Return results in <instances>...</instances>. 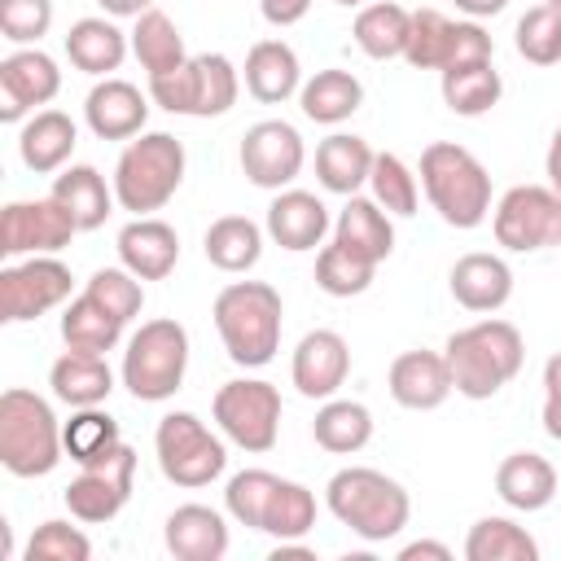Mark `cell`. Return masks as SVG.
I'll return each instance as SVG.
<instances>
[{
  "label": "cell",
  "mask_w": 561,
  "mask_h": 561,
  "mask_svg": "<svg viewBox=\"0 0 561 561\" xmlns=\"http://www.w3.org/2000/svg\"><path fill=\"white\" fill-rule=\"evenodd\" d=\"M215 329L232 364L241 368H263L280 351V324H285V302L267 280H232L219 289L215 307Z\"/></svg>",
  "instance_id": "obj_1"
},
{
  "label": "cell",
  "mask_w": 561,
  "mask_h": 561,
  "mask_svg": "<svg viewBox=\"0 0 561 561\" xmlns=\"http://www.w3.org/2000/svg\"><path fill=\"white\" fill-rule=\"evenodd\" d=\"M443 355H447L456 394L491 399L522 373L526 342H522L517 324H508V320H478L469 329H456L447 337Z\"/></svg>",
  "instance_id": "obj_2"
},
{
  "label": "cell",
  "mask_w": 561,
  "mask_h": 561,
  "mask_svg": "<svg viewBox=\"0 0 561 561\" xmlns=\"http://www.w3.org/2000/svg\"><path fill=\"white\" fill-rule=\"evenodd\" d=\"M324 504L329 513L351 530L359 535L364 543H386L394 539L408 517H412V500L408 491L386 478L381 469H368V465H346L329 478L324 486Z\"/></svg>",
  "instance_id": "obj_3"
},
{
  "label": "cell",
  "mask_w": 561,
  "mask_h": 561,
  "mask_svg": "<svg viewBox=\"0 0 561 561\" xmlns=\"http://www.w3.org/2000/svg\"><path fill=\"white\" fill-rule=\"evenodd\" d=\"M421 188L447 228H478L491 215V175L456 140H434L421 153Z\"/></svg>",
  "instance_id": "obj_4"
},
{
  "label": "cell",
  "mask_w": 561,
  "mask_h": 561,
  "mask_svg": "<svg viewBox=\"0 0 561 561\" xmlns=\"http://www.w3.org/2000/svg\"><path fill=\"white\" fill-rule=\"evenodd\" d=\"M66 443L53 403L35 390L9 386L0 394V465L13 478H44L57 469Z\"/></svg>",
  "instance_id": "obj_5"
},
{
  "label": "cell",
  "mask_w": 561,
  "mask_h": 561,
  "mask_svg": "<svg viewBox=\"0 0 561 561\" xmlns=\"http://www.w3.org/2000/svg\"><path fill=\"white\" fill-rule=\"evenodd\" d=\"M184 145L171 131H140L114 162V197L131 215L162 210L184 184Z\"/></svg>",
  "instance_id": "obj_6"
},
{
  "label": "cell",
  "mask_w": 561,
  "mask_h": 561,
  "mask_svg": "<svg viewBox=\"0 0 561 561\" xmlns=\"http://www.w3.org/2000/svg\"><path fill=\"white\" fill-rule=\"evenodd\" d=\"M188 373V329L180 320H145L123 351V386L140 403H162L184 386Z\"/></svg>",
  "instance_id": "obj_7"
},
{
  "label": "cell",
  "mask_w": 561,
  "mask_h": 561,
  "mask_svg": "<svg viewBox=\"0 0 561 561\" xmlns=\"http://www.w3.org/2000/svg\"><path fill=\"white\" fill-rule=\"evenodd\" d=\"M237 92H241V75L224 53H197L180 70L149 79V96L167 114H188V118L228 114L237 105Z\"/></svg>",
  "instance_id": "obj_8"
},
{
  "label": "cell",
  "mask_w": 561,
  "mask_h": 561,
  "mask_svg": "<svg viewBox=\"0 0 561 561\" xmlns=\"http://www.w3.org/2000/svg\"><path fill=\"white\" fill-rule=\"evenodd\" d=\"M153 451H158V469L167 482L175 486H210L224 465H228V447L219 434H210L193 412H167L153 430Z\"/></svg>",
  "instance_id": "obj_9"
},
{
  "label": "cell",
  "mask_w": 561,
  "mask_h": 561,
  "mask_svg": "<svg viewBox=\"0 0 561 561\" xmlns=\"http://www.w3.org/2000/svg\"><path fill=\"white\" fill-rule=\"evenodd\" d=\"M215 425L241 451H272L280 438V390L259 377H237L215 390Z\"/></svg>",
  "instance_id": "obj_10"
},
{
  "label": "cell",
  "mask_w": 561,
  "mask_h": 561,
  "mask_svg": "<svg viewBox=\"0 0 561 561\" xmlns=\"http://www.w3.org/2000/svg\"><path fill=\"white\" fill-rule=\"evenodd\" d=\"M491 232L513 254L561 245V193L552 184H517L491 210Z\"/></svg>",
  "instance_id": "obj_11"
},
{
  "label": "cell",
  "mask_w": 561,
  "mask_h": 561,
  "mask_svg": "<svg viewBox=\"0 0 561 561\" xmlns=\"http://www.w3.org/2000/svg\"><path fill=\"white\" fill-rule=\"evenodd\" d=\"M131 482H136V451L127 443H118L110 456L79 465V478H70L61 500H66L75 522L101 526V522H114L123 513V504L131 500Z\"/></svg>",
  "instance_id": "obj_12"
},
{
  "label": "cell",
  "mask_w": 561,
  "mask_h": 561,
  "mask_svg": "<svg viewBox=\"0 0 561 561\" xmlns=\"http://www.w3.org/2000/svg\"><path fill=\"white\" fill-rule=\"evenodd\" d=\"M70 285L75 276L57 254H26V263H9L0 272V320L4 324L39 320L44 311L70 298Z\"/></svg>",
  "instance_id": "obj_13"
},
{
  "label": "cell",
  "mask_w": 561,
  "mask_h": 561,
  "mask_svg": "<svg viewBox=\"0 0 561 561\" xmlns=\"http://www.w3.org/2000/svg\"><path fill=\"white\" fill-rule=\"evenodd\" d=\"M79 224L75 215L48 193L35 202H9L0 215V254L22 259V254H57L75 241Z\"/></svg>",
  "instance_id": "obj_14"
},
{
  "label": "cell",
  "mask_w": 561,
  "mask_h": 561,
  "mask_svg": "<svg viewBox=\"0 0 561 561\" xmlns=\"http://www.w3.org/2000/svg\"><path fill=\"white\" fill-rule=\"evenodd\" d=\"M307 162V145L294 123L263 118L241 136V171L254 188H289Z\"/></svg>",
  "instance_id": "obj_15"
},
{
  "label": "cell",
  "mask_w": 561,
  "mask_h": 561,
  "mask_svg": "<svg viewBox=\"0 0 561 561\" xmlns=\"http://www.w3.org/2000/svg\"><path fill=\"white\" fill-rule=\"evenodd\" d=\"M61 92V70L44 48H13L0 61V118L18 123Z\"/></svg>",
  "instance_id": "obj_16"
},
{
  "label": "cell",
  "mask_w": 561,
  "mask_h": 561,
  "mask_svg": "<svg viewBox=\"0 0 561 561\" xmlns=\"http://www.w3.org/2000/svg\"><path fill=\"white\" fill-rule=\"evenodd\" d=\"M346 373H351V346L342 333L333 329L302 333V342L294 346V364H289V377L302 399H333Z\"/></svg>",
  "instance_id": "obj_17"
},
{
  "label": "cell",
  "mask_w": 561,
  "mask_h": 561,
  "mask_svg": "<svg viewBox=\"0 0 561 561\" xmlns=\"http://www.w3.org/2000/svg\"><path fill=\"white\" fill-rule=\"evenodd\" d=\"M386 386H390V399L408 412H434L456 390L443 351H403V355H394Z\"/></svg>",
  "instance_id": "obj_18"
},
{
  "label": "cell",
  "mask_w": 561,
  "mask_h": 561,
  "mask_svg": "<svg viewBox=\"0 0 561 561\" xmlns=\"http://www.w3.org/2000/svg\"><path fill=\"white\" fill-rule=\"evenodd\" d=\"M83 118H88L92 136H101V140H131L145 131L149 101L127 79H101L83 101Z\"/></svg>",
  "instance_id": "obj_19"
},
{
  "label": "cell",
  "mask_w": 561,
  "mask_h": 561,
  "mask_svg": "<svg viewBox=\"0 0 561 561\" xmlns=\"http://www.w3.org/2000/svg\"><path fill=\"white\" fill-rule=\"evenodd\" d=\"M329 228H333L329 224V206L307 188H280L272 197V206H267V237L280 250H294V254L316 250Z\"/></svg>",
  "instance_id": "obj_20"
},
{
  "label": "cell",
  "mask_w": 561,
  "mask_h": 561,
  "mask_svg": "<svg viewBox=\"0 0 561 561\" xmlns=\"http://www.w3.org/2000/svg\"><path fill=\"white\" fill-rule=\"evenodd\" d=\"M118 263L127 272H136L140 280H162L175 272L180 263V232L167 219L153 215H136L123 232H118Z\"/></svg>",
  "instance_id": "obj_21"
},
{
  "label": "cell",
  "mask_w": 561,
  "mask_h": 561,
  "mask_svg": "<svg viewBox=\"0 0 561 561\" xmlns=\"http://www.w3.org/2000/svg\"><path fill=\"white\" fill-rule=\"evenodd\" d=\"M447 285L465 311H500L513 298V267L500 254L473 250V254H460L451 263Z\"/></svg>",
  "instance_id": "obj_22"
},
{
  "label": "cell",
  "mask_w": 561,
  "mask_h": 561,
  "mask_svg": "<svg viewBox=\"0 0 561 561\" xmlns=\"http://www.w3.org/2000/svg\"><path fill=\"white\" fill-rule=\"evenodd\" d=\"M162 543L175 561H219L228 552V522L210 504H180L162 526Z\"/></svg>",
  "instance_id": "obj_23"
},
{
  "label": "cell",
  "mask_w": 561,
  "mask_h": 561,
  "mask_svg": "<svg viewBox=\"0 0 561 561\" xmlns=\"http://www.w3.org/2000/svg\"><path fill=\"white\" fill-rule=\"evenodd\" d=\"M75 145H79V127H75V118L61 114V110H35V114L22 123V131H18V153H22V162H26L35 175L61 171V167L70 162Z\"/></svg>",
  "instance_id": "obj_24"
},
{
  "label": "cell",
  "mask_w": 561,
  "mask_h": 561,
  "mask_svg": "<svg viewBox=\"0 0 561 561\" xmlns=\"http://www.w3.org/2000/svg\"><path fill=\"white\" fill-rule=\"evenodd\" d=\"M495 495L517 513H539L557 495V469L539 451H513L495 469Z\"/></svg>",
  "instance_id": "obj_25"
},
{
  "label": "cell",
  "mask_w": 561,
  "mask_h": 561,
  "mask_svg": "<svg viewBox=\"0 0 561 561\" xmlns=\"http://www.w3.org/2000/svg\"><path fill=\"white\" fill-rule=\"evenodd\" d=\"M302 88L298 53L285 39H259L245 53V92L263 105H280Z\"/></svg>",
  "instance_id": "obj_26"
},
{
  "label": "cell",
  "mask_w": 561,
  "mask_h": 561,
  "mask_svg": "<svg viewBox=\"0 0 561 561\" xmlns=\"http://www.w3.org/2000/svg\"><path fill=\"white\" fill-rule=\"evenodd\" d=\"M373 145L355 131H333L316 145V180L329 188V193H342V197H355L368 175H373Z\"/></svg>",
  "instance_id": "obj_27"
},
{
  "label": "cell",
  "mask_w": 561,
  "mask_h": 561,
  "mask_svg": "<svg viewBox=\"0 0 561 561\" xmlns=\"http://www.w3.org/2000/svg\"><path fill=\"white\" fill-rule=\"evenodd\" d=\"M131 48V35H123L110 18H79L70 31H66V57L75 70L83 75H96V79H110V70L123 66Z\"/></svg>",
  "instance_id": "obj_28"
},
{
  "label": "cell",
  "mask_w": 561,
  "mask_h": 561,
  "mask_svg": "<svg viewBox=\"0 0 561 561\" xmlns=\"http://www.w3.org/2000/svg\"><path fill=\"white\" fill-rule=\"evenodd\" d=\"M333 241H342L346 250L364 254L368 263H381L390 259L394 250V224H390V210H381L373 197H346V206L337 210L333 219Z\"/></svg>",
  "instance_id": "obj_29"
},
{
  "label": "cell",
  "mask_w": 561,
  "mask_h": 561,
  "mask_svg": "<svg viewBox=\"0 0 561 561\" xmlns=\"http://www.w3.org/2000/svg\"><path fill=\"white\" fill-rule=\"evenodd\" d=\"M438 88H443V105L460 118H478V114L495 110L504 96V79L495 70V61L447 66V70H438Z\"/></svg>",
  "instance_id": "obj_30"
},
{
  "label": "cell",
  "mask_w": 561,
  "mask_h": 561,
  "mask_svg": "<svg viewBox=\"0 0 561 561\" xmlns=\"http://www.w3.org/2000/svg\"><path fill=\"white\" fill-rule=\"evenodd\" d=\"M48 386L61 403L70 408H96L110 399L114 390V373L105 364V355H88V351H66L53 368H48Z\"/></svg>",
  "instance_id": "obj_31"
},
{
  "label": "cell",
  "mask_w": 561,
  "mask_h": 561,
  "mask_svg": "<svg viewBox=\"0 0 561 561\" xmlns=\"http://www.w3.org/2000/svg\"><path fill=\"white\" fill-rule=\"evenodd\" d=\"M298 105L311 123H324V127H337L346 123L359 105H364V83L351 75V70H316L302 88H298Z\"/></svg>",
  "instance_id": "obj_32"
},
{
  "label": "cell",
  "mask_w": 561,
  "mask_h": 561,
  "mask_svg": "<svg viewBox=\"0 0 561 561\" xmlns=\"http://www.w3.org/2000/svg\"><path fill=\"white\" fill-rule=\"evenodd\" d=\"M53 197L75 215L79 232L101 228V224L110 219L114 202H118V197H114V184H105V175H101L96 167H88V162L66 167V171L53 180Z\"/></svg>",
  "instance_id": "obj_33"
},
{
  "label": "cell",
  "mask_w": 561,
  "mask_h": 561,
  "mask_svg": "<svg viewBox=\"0 0 561 561\" xmlns=\"http://www.w3.org/2000/svg\"><path fill=\"white\" fill-rule=\"evenodd\" d=\"M123 329H127V324H123L101 298H92L88 289H83L79 298H70L66 311H61V342H66V351L105 355V351L118 346Z\"/></svg>",
  "instance_id": "obj_34"
},
{
  "label": "cell",
  "mask_w": 561,
  "mask_h": 561,
  "mask_svg": "<svg viewBox=\"0 0 561 561\" xmlns=\"http://www.w3.org/2000/svg\"><path fill=\"white\" fill-rule=\"evenodd\" d=\"M206 263L219 272H250L263 259V228L245 215H219L202 237Z\"/></svg>",
  "instance_id": "obj_35"
},
{
  "label": "cell",
  "mask_w": 561,
  "mask_h": 561,
  "mask_svg": "<svg viewBox=\"0 0 561 561\" xmlns=\"http://www.w3.org/2000/svg\"><path fill=\"white\" fill-rule=\"evenodd\" d=\"M408 31H412V9H403V4H394V0H368V4L355 13V44H359V53L373 57V61L403 57Z\"/></svg>",
  "instance_id": "obj_36"
},
{
  "label": "cell",
  "mask_w": 561,
  "mask_h": 561,
  "mask_svg": "<svg viewBox=\"0 0 561 561\" xmlns=\"http://www.w3.org/2000/svg\"><path fill=\"white\" fill-rule=\"evenodd\" d=\"M131 53L136 61L145 66V75H167V70H180L188 61V48H184V35L180 26L162 13V9H145L131 26Z\"/></svg>",
  "instance_id": "obj_37"
},
{
  "label": "cell",
  "mask_w": 561,
  "mask_h": 561,
  "mask_svg": "<svg viewBox=\"0 0 561 561\" xmlns=\"http://www.w3.org/2000/svg\"><path fill=\"white\" fill-rule=\"evenodd\" d=\"M465 561H539V543L513 517H478L465 535Z\"/></svg>",
  "instance_id": "obj_38"
},
{
  "label": "cell",
  "mask_w": 561,
  "mask_h": 561,
  "mask_svg": "<svg viewBox=\"0 0 561 561\" xmlns=\"http://www.w3.org/2000/svg\"><path fill=\"white\" fill-rule=\"evenodd\" d=\"M311 438L333 456H355L373 438V412L355 399H324L311 421Z\"/></svg>",
  "instance_id": "obj_39"
},
{
  "label": "cell",
  "mask_w": 561,
  "mask_h": 561,
  "mask_svg": "<svg viewBox=\"0 0 561 561\" xmlns=\"http://www.w3.org/2000/svg\"><path fill=\"white\" fill-rule=\"evenodd\" d=\"M61 443L75 465H92L110 456L123 443V434H118V421L96 403V408H75V416L61 425Z\"/></svg>",
  "instance_id": "obj_40"
},
{
  "label": "cell",
  "mask_w": 561,
  "mask_h": 561,
  "mask_svg": "<svg viewBox=\"0 0 561 561\" xmlns=\"http://www.w3.org/2000/svg\"><path fill=\"white\" fill-rule=\"evenodd\" d=\"M368 188H373V202L399 219L416 215L421 206V180L416 171L399 158V153H377L373 158V175H368Z\"/></svg>",
  "instance_id": "obj_41"
},
{
  "label": "cell",
  "mask_w": 561,
  "mask_h": 561,
  "mask_svg": "<svg viewBox=\"0 0 561 561\" xmlns=\"http://www.w3.org/2000/svg\"><path fill=\"white\" fill-rule=\"evenodd\" d=\"M373 276H377V263H368L364 254L346 250L342 241H333V245H324L316 254V285L329 298H355V294H364L373 285Z\"/></svg>",
  "instance_id": "obj_42"
},
{
  "label": "cell",
  "mask_w": 561,
  "mask_h": 561,
  "mask_svg": "<svg viewBox=\"0 0 561 561\" xmlns=\"http://www.w3.org/2000/svg\"><path fill=\"white\" fill-rule=\"evenodd\" d=\"M311 526H316V495L302 482L280 478L267 500V513H263V535H272L280 543V539H302Z\"/></svg>",
  "instance_id": "obj_43"
},
{
  "label": "cell",
  "mask_w": 561,
  "mask_h": 561,
  "mask_svg": "<svg viewBox=\"0 0 561 561\" xmlns=\"http://www.w3.org/2000/svg\"><path fill=\"white\" fill-rule=\"evenodd\" d=\"M451 35H456V22L438 9H416L412 13V31H408V48H403V61L416 66V70H443L447 57H451Z\"/></svg>",
  "instance_id": "obj_44"
},
{
  "label": "cell",
  "mask_w": 561,
  "mask_h": 561,
  "mask_svg": "<svg viewBox=\"0 0 561 561\" xmlns=\"http://www.w3.org/2000/svg\"><path fill=\"white\" fill-rule=\"evenodd\" d=\"M276 473L267 469H241L228 478V491H224V508L237 526H250V530H263V513H267V500L276 491Z\"/></svg>",
  "instance_id": "obj_45"
},
{
  "label": "cell",
  "mask_w": 561,
  "mask_h": 561,
  "mask_svg": "<svg viewBox=\"0 0 561 561\" xmlns=\"http://www.w3.org/2000/svg\"><path fill=\"white\" fill-rule=\"evenodd\" d=\"M517 53L530 66H557L561 61V9L535 4L517 18Z\"/></svg>",
  "instance_id": "obj_46"
},
{
  "label": "cell",
  "mask_w": 561,
  "mask_h": 561,
  "mask_svg": "<svg viewBox=\"0 0 561 561\" xmlns=\"http://www.w3.org/2000/svg\"><path fill=\"white\" fill-rule=\"evenodd\" d=\"M88 294L92 298H101L123 324L127 320H136L140 316V307H145V285H140V276L136 272H127L123 263L118 267H96L92 276H88Z\"/></svg>",
  "instance_id": "obj_47"
},
{
  "label": "cell",
  "mask_w": 561,
  "mask_h": 561,
  "mask_svg": "<svg viewBox=\"0 0 561 561\" xmlns=\"http://www.w3.org/2000/svg\"><path fill=\"white\" fill-rule=\"evenodd\" d=\"M88 557H92V539L70 522H44L26 543V561H88Z\"/></svg>",
  "instance_id": "obj_48"
},
{
  "label": "cell",
  "mask_w": 561,
  "mask_h": 561,
  "mask_svg": "<svg viewBox=\"0 0 561 561\" xmlns=\"http://www.w3.org/2000/svg\"><path fill=\"white\" fill-rule=\"evenodd\" d=\"M53 26V0H0V35L9 44H39Z\"/></svg>",
  "instance_id": "obj_49"
},
{
  "label": "cell",
  "mask_w": 561,
  "mask_h": 561,
  "mask_svg": "<svg viewBox=\"0 0 561 561\" xmlns=\"http://www.w3.org/2000/svg\"><path fill=\"white\" fill-rule=\"evenodd\" d=\"M259 9H263V18H267L272 26H294V22L307 18L311 0H259Z\"/></svg>",
  "instance_id": "obj_50"
},
{
  "label": "cell",
  "mask_w": 561,
  "mask_h": 561,
  "mask_svg": "<svg viewBox=\"0 0 561 561\" xmlns=\"http://www.w3.org/2000/svg\"><path fill=\"white\" fill-rule=\"evenodd\" d=\"M416 557H430V561H451V548L438 543V539H412L399 548V561H416Z\"/></svg>",
  "instance_id": "obj_51"
},
{
  "label": "cell",
  "mask_w": 561,
  "mask_h": 561,
  "mask_svg": "<svg viewBox=\"0 0 561 561\" xmlns=\"http://www.w3.org/2000/svg\"><path fill=\"white\" fill-rule=\"evenodd\" d=\"M539 421H543V434L561 443V394H543V412H539Z\"/></svg>",
  "instance_id": "obj_52"
},
{
  "label": "cell",
  "mask_w": 561,
  "mask_h": 561,
  "mask_svg": "<svg viewBox=\"0 0 561 561\" xmlns=\"http://www.w3.org/2000/svg\"><path fill=\"white\" fill-rule=\"evenodd\" d=\"M451 4H456L465 18H473V22H478V18H495V13H504V4H508V0H451Z\"/></svg>",
  "instance_id": "obj_53"
},
{
  "label": "cell",
  "mask_w": 561,
  "mask_h": 561,
  "mask_svg": "<svg viewBox=\"0 0 561 561\" xmlns=\"http://www.w3.org/2000/svg\"><path fill=\"white\" fill-rule=\"evenodd\" d=\"M110 18H140L145 9H153V0H96Z\"/></svg>",
  "instance_id": "obj_54"
},
{
  "label": "cell",
  "mask_w": 561,
  "mask_h": 561,
  "mask_svg": "<svg viewBox=\"0 0 561 561\" xmlns=\"http://www.w3.org/2000/svg\"><path fill=\"white\" fill-rule=\"evenodd\" d=\"M543 171H548V184L561 193V127L552 131V140H548V158H543Z\"/></svg>",
  "instance_id": "obj_55"
},
{
  "label": "cell",
  "mask_w": 561,
  "mask_h": 561,
  "mask_svg": "<svg viewBox=\"0 0 561 561\" xmlns=\"http://www.w3.org/2000/svg\"><path fill=\"white\" fill-rule=\"evenodd\" d=\"M543 394H561V351L548 355V364H543Z\"/></svg>",
  "instance_id": "obj_56"
},
{
  "label": "cell",
  "mask_w": 561,
  "mask_h": 561,
  "mask_svg": "<svg viewBox=\"0 0 561 561\" xmlns=\"http://www.w3.org/2000/svg\"><path fill=\"white\" fill-rule=\"evenodd\" d=\"M333 4H346V9H351V4H359V9H364L368 0H333Z\"/></svg>",
  "instance_id": "obj_57"
},
{
  "label": "cell",
  "mask_w": 561,
  "mask_h": 561,
  "mask_svg": "<svg viewBox=\"0 0 561 561\" xmlns=\"http://www.w3.org/2000/svg\"><path fill=\"white\" fill-rule=\"evenodd\" d=\"M543 4H552V9H561V0H543Z\"/></svg>",
  "instance_id": "obj_58"
}]
</instances>
